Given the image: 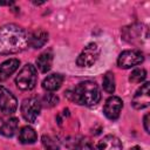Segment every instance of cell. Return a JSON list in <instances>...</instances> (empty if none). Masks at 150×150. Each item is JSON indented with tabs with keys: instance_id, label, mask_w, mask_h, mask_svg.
I'll use <instances>...</instances> for the list:
<instances>
[{
	"instance_id": "obj_16",
	"label": "cell",
	"mask_w": 150,
	"mask_h": 150,
	"mask_svg": "<svg viewBox=\"0 0 150 150\" xmlns=\"http://www.w3.org/2000/svg\"><path fill=\"white\" fill-rule=\"evenodd\" d=\"M52 62H53V55L49 52L42 53L36 59V66L41 73H47L52 68Z\"/></svg>"
},
{
	"instance_id": "obj_11",
	"label": "cell",
	"mask_w": 150,
	"mask_h": 150,
	"mask_svg": "<svg viewBox=\"0 0 150 150\" xmlns=\"http://www.w3.org/2000/svg\"><path fill=\"white\" fill-rule=\"evenodd\" d=\"M95 150H122V143L116 136L107 135L97 143Z\"/></svg>"
},
{
	"instance_id": "obj_1",
	"label": "cell",
	"mask_w": 150,
	"mask_h": 150,
	"mask_svg": "<svg viewBox=\"0 0 150 150\" xmlns=\"http://www.w3.org/2000/svg\"><path fill=\"white\" fill-rule=\"evenodd\" d=\"M28 46L26 32L18 25L9 23L0 28V54H15Z\"/></svg>"
},
{
	"instance_id": "obj_21",
	"label": "cell",
	"mask_w": 150,
	"mask_h": 150,
	"mask_svg": "<svg viewBox=\"0 0 150 150\" xmlns=\"http://www.w3.org/2000/svg\"><path fill=\"white\" fill-rule=\"evenodd\" d=\"M41 103H42L46 108H52V107H54V105H56V104L59 103V97H57L55 94H53L52 91H49V93H47V94L42 97Z\"/></svg>"
},
{
	"instance_id": "obj_20",
	"label": "cell",
	"mask_w": 150,
	"mask_h": 150,
	"mask_svg": "<svg viewBox=\"0 0 150 150\" xmlns=\"http://www.w3.org/2000/svg\"><path fill=\"white\" fill-rule=\"evenodd\" d=\"M145 77H146V71H145V69H143V68H137V69H135V70L131 71L130 76H129V80H130V82H132V83H141L142 81L145 80Z\"/></svg>"
},
{
	"instance_id": "obj_12",
	"label": "cell",
	"mask_w": 150,
	"mask_h": 150,
	"mask_svg": "<svg viewBox=\"0 0 150 150\" xmlns=\"http://www.w3.org/2000/svg\"><path fill=\"white\" fill-rule=\"evenodd\" d=\"M48 40V33L43 30L42 28L35 29L28 35V45L33 48H40L42 47Z\"/></svg>"
},
{
	"instance_id": "obj_7",
	"label": "cell",
	"mask_w": 150,
	"mask_h": 150,
	"mask_svg": "<svg viewBox=\"0 0 150 150\" xmlns=\"http://www.w3.org/2000/svg\"><path fill=\"white\" fill-rule=\"evenodd\" d=\"M18 107L15 96L4 86H0V110L5 115H12Z\"/></svg>"
},
{
	"instance_id": "obj_24",
	"label": "cell",
	"mask_w": 150,
	"mask_h": 150,
	"mask_svg": "<svg viewBox=\"0 0 150 150\" xmlns=\"http://www.w3.org/2000/svg\"><path fill=\"white\" fill-rule=\"evenodd\" d=\"M130 150H142V149H141L139 146H132V148H131Z\"/></svg>"
},
{
	"instance_id": "obj_13",
	"label": "cell",
	"mask_w": 150,
	"mask_h": 150,
	"mask_svg": "<svg viewBox=\"0 0 150 150\" xmlns=\"http://www.w3.org/2000/svg\"><path fill=\"white\" fill-rule=\"evenodd\" d=\"M20 61L18 59H9L6 60L0 64V81L7 80L18 68H19Z\"/></svg>"
},
{
	"instance_id": "obj_14",
	"label": "cell",
	"mask_w": 150,
	"mask_h": 150,
	"mask_svg": "<svg viewBox=\"0 0 150 150\" xmlns=\"http://www.w3.org/2000/svg\"><path fill=\"white\" fill-rule=\"evenodd\" d=\"M62 82H63V76L61 74H50L43 80L42 88L47 91H54L61 87Z\"/></svg>"
},
{
	"instance_id": "obj_8",
	"label": "cell",
	"mask_w": 150,
	"mask_h": 150,
	"mask_svg": "<svg viewBox=\"0 0 150 150\" xmlns=\"http://www.w3.org/2000/svg\"><path fill=\"white\" fill-rule=\"evenodd\" d=\"M150 83L145 82L143 86H141V88L135 93L131 104L135 109H143L145 107L149 105L150 103Z\"/></svg>"
},
{
	"instance_id": "obj_17",
	"label": "cell",
	"mask_w": 150,
	"mask_h": 150,
	"mask_svg": "<svg viewBox=\"0 0 150 150\" xmlns=\"http://www.w3.org/2000/svg\"><path fill=\"white\" fill-rule=\"evenodd\" d=\"M141 34H142V28L139 25H132L123 29V36L129 42H134L135 39H138L141 36Z\"/></svg>"
},
{
	"instance_id": "obj_15",
	"label": "cell",
	"mask_w": 150,
	"mask_h": 150,
	"mask_svg": "<svg viewBox=\"0 0 150 150\" xmlns=\"http://www.w3.org/2000/svg\"><path fill=\"white\" fill-rule=\"evenodd\" d=\"M36 138H38L36 132L32 127L26 125V127L21 128V130L19 132V141L22 144H33L36 141Z\"/></svg>"
},
{
	"instance_id": "obj_18",
	"label": "cell",
	"mask_w": 150,
	"mask_h": 150,
	"mask_svg": "<svg viewBox=\"0 0 150 150\" xmlns=\"http://www.w3.org/2000/svg\"><path fill=\"white\" fill-rule=\"evenodd\" d=\"M42 144L47 150H60V142L50 135L42 136Z\"/></svg>"
},
{
	"instance_id": "obj_2",
	"label": "cell",
	"mask_w": 150,
	"mask_h": 150,
	"mask_svg": "<svg viewBox=\"0 0 150 150\" xmlns=\"http://www.w3.org/2000/svg\"><path fill=\"white\" fill-rule=\"evenodd\" d=\"M67 97L81 105H95L101 100V91L98 86L93 81H84L79 83L73 90L67 91Z\"/></svg>"
},
{
	"instance_id": "obj_4",
	"label": "cell",
	"mask_w": 150,
	"mask_h": 150,
	"mask_svg": "<svg viewBox=\"0 0 150 150\" xmlns=\"http://www.w3.org/2000/svg\"><path fill=\"white\" fill-rule=\"evenodd\" d=\"M100 56V47L91 42V43H88L83 50L81 52V54L77 56V60H76V63L79 67H91L98 59Z\"/></svg>"
},
{
	"instance_id": "obj_19",
	"label": "cell",
	"mask_w": 150,
	"mask_h": 150,
	"mask_svg": "<svg viewBox=\"0 0 150 150\" xmlns=\"http://www.w3.org/2000/svg\"><path fill=\"white\" fill-rule=\"evenodd\" d=\"M103 89L108 94H112L115 91V77L110 71H108L103 77Z\"/></svg>"
},
{
	"instance_id": "obj_3",
	"label": "cell",
	"mask_w": 150,
	"mask_h": 150,
	"mask_svg": "<svg viewBox=\"0 0 150 150\" xmlns=\"http://www.w3.org/2000/svg\"><path fill=\"white\" fill-rule=\"evenodd\" d=\"M36 81V68L30 63L25 64L22 69L19 71L18 76L15 77V84L21 90H32L35 87Z\"/></svg>"
},
{
	"instance_id": "obj_22",
	"label": "cell",
	"mask_w": 150,
	"mask_h": 150,
	"mask_svg": "<svg viewBox=\"0 0 150 150\" xmlns=\"http://www.w3.org/2000/svg\"><path fill=\"white\" fill-rule=\"evenodd\" d=\"M74 150H93V148L88 141H81L75 145Z\"/></svg>"
},
{
	"instance_id": "obj_6",
	"label": "cell",
	"mask_w": 150,
	"mask_h": 150,
	"mask_svg": "<svg viewBox=\"0 0 150 150\" xmlns=\"http://www.w3.org/2000/svg\"><path fill=\"white\" fill-rule=\"evenodd\" d=\"M40 110H41V102L35 97L26 98L21 103V114L27 122L30 123L35 122V120L40 114Z\"/></svg>"
},
{
	"instance_id": "obj_5",
	"label": "cell",
	"mask_w": 150,
	"mask_h": 150,
	"mask_svg": "<svg viewBox=\"0 0 150 150\" xmlns=\"http://www.w3.org/2000/svg\"><path fill=\"white\" fill-rule=\"evenodd\" d=\"M143 60H144V56L141 50L130 49V50H124L120 54L117 59V64L120 68L129 69L134 66L139 64L141 62H143Z\"/></svg>"
},
{
	"instance_id": "obj_10",
	"label": "cell",
	"mask_w": 150,
	"mask_h": 150,
	"mask_svg": "<svg viewBox=\"0 0 150 150\" xmlns=\"http://www.w3.org/2000/svg\"><path fill=\"white\" fill-rule=\"evenodd\" d=\"M18 118L11 115L0 114V134L7 137H11L15 134L18 129Z\"/></svg>"
},
{
	"instance_id": "obj_23",
	"label": "cell",
	"mask_w": 150,
	"mask_h": 150,
	"mask_svg": "<svg viewBox=\"0 0 150 150\" xmlns=\"http://www.w3.org/2000/svg\"><path fill=\"white\" fill-rule=\"evenodd\" d=\"M149 117H150V115H149V114H146V115L144 116V120H143L144 129H145V131H146V132H149V131H150V128H149Z\"/></svg>"
},
{
	"instance_id": "obj_9",
	"label": "cell",
	"mask_w": 150,
	"mask_h": 150,
	"mask_svg": "<svg viewBox=\"0 0 150 150\" xmlns=\"http://www.w3.org/2000/svg\"><path fill=\"white\" fill-rule=\"evenodd\" d=\"M123 108V102L120 97L117 96H111L109 97L105 103H104V107H103V112L104 115L109 118V120H117L120 114H121V110Z\"/></svg>"
}]
</instances>
